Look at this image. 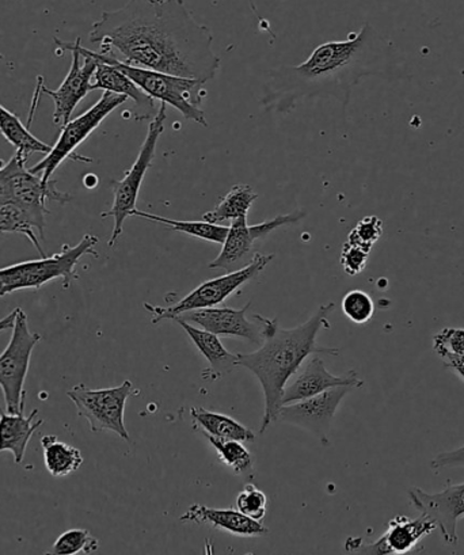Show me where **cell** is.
Returning a JSON list of instances; mask_svg holds the SVG:
<instances>
[{
  "label": "cell",
  "mask_w": 464,
  "mask_h": 555,
  "mask_svg": "<svg viewBox=\"0 0 464 555\" xmlns=\"http://www.w3.org/2000/svg\"><path fill=\"white\" fill-rule=\"evenodd\" d=\"M99 539L91 535L88 530L82 528H73L63 532L61 537L53 543L51 552L48 554L56 555H74V554H91L99 550Z\"/></svg>",
  "instance_id": "f1b7e54d"
},
{
  "label": "cell",
  "mask_w": 464,
  "mask_h": 555,
  "mask_svg": "<svg viewBox=\"0 0 464 555\" xmlns=\"http://www.w3.org/2000/svg\"><path fill=\"white\" fill-rule=\"evenodd\" d=\"M274 255H261L256 253L253 260L240 271L230 272L224 276L208 280L189 293L185 298L177 301L169 307L154 306L144 304V309L153 315V325H158L162 321L172 320L185 314L188 311L209 309L224 304L227 298L244 287L245 284L256 279L269 263L273 261Z\"/></svg>",
  "instance_id": "ba28073f"
},
{
  "label": "cell",
  "mask_w": 464,
  "mask_h": 555,
  "mask_svg": "<svg viewBox=\"0 0 464 555\" xmlns=\"http://www.w3.org/2000/svg\"><path fill=\"white\" fill-rule=\"evenodd\" d=\"M257 197L258 195L252 186L240 183V185L231 188V191L221 198L212 211L204 214L203 220L209 223L223 224L247 218Z\"/></svg>",
  "instance_id": "cb8c5ba5"
},
{
  "label": "cell",
  "mask_w": 464,
  "mask_h": 555,
  "mask_svg": "<svg viewBox=\"0 0 464 555\" xmlns=\"http://www.w3.org/2000/svg\"><path fill=\"white\" fill-rule=\"evenodd\" d=\"M46 220L36 217L29 209L21 207L15 203L0 204V235L2 234H23L28 238L40 253L41 257H47L42 249L39 235L44 238Z\"/></svg>",
  "instance_id": "7402d4cb"
},
{
  "label": "cell",
  "mask_w": 464,
  "mask_h": 555,
  "mask_svg": "<svg viewBox=\"0 0 464 555\" xmlns=\"http://www.w3.org/2000/svg\"><path fill=\"white\" fill-rule=\"evenodd\" d=\"M3 57H4L3 55H0V62H2V61H3Z\"/></svg>",
  "instance_id": "74e56055"
},
{
  "label": "cell",
  "mask_w": 464,
  "mask_h": 555,
  "mask_svg": "<svg viewBox=\"0 0 464 555\" xmlns=\"http://www.w3.org/2000/svg\"><path fill=\"white\" fill-rule=\"evenodd\" d=\"M435 472L444 470V468H464V446L461 449L441 452L430 463Z\"/></svg>",
  "instance_id": "e575fe53"
},
{
  "label": "cell",
  "mask_w": 464,
  "mask_h": 555,
  "mask_svg": "<svg viewBox=\"0 0 464 555\" xmlns=\"http://www.w3.org/2000/svg\"><path fill=\"white\" fill-rule=\"evenodd\" d=\"M99 241V236L86 234L78 245H64L56 255L0 268V299L15 291L40 289L56 279L63 280L64 289L72 287L74 280L78 279L80 258L88 255L99 257L94 249Z\"/></svg>",
  "instance_id": "277c9868"
},
{
  "label": "cell",
  "mask_w": 464,
  "mask_h": 555,
  "mask_svg": "<svg viewBox=\"0 0 464 555\" xmlns=\"http://www.w3.org/2000/svg\"><path fill=\"white\" fill-rule=\"evenodd\" d=\"M299 370L293 384L284 387L282 406L307 400L334 387L352 386L355 389H360L364 386V382L359 379L355 370H350L343 376L328 373L320 353L311 354L310 359L307 358Z\"/></svg>",
  "instance_id": "e0dca14e"
},
{
  "label": "cell",
  "mask_w": 464,
  "mask_h": 555,
  "mask_svg": "<svg viewBox=\"0 0 464 555\" xmlns=\"http://www.w3.org/2000/svg\"><path fill=\"white\" fill-rule=\"evenodd\" d=\"M267 506L268 498L256 485L247 483L236 498V509L250 519L261 521L267 516Z\"/></svg>",
  "instance_id": "1f68e13d"
},
{
  "label": "cell",
  "mask_w": 464,
  "mask_h": 555,
  "mask_svg": "<svg viewBox=\"0 0 464 555\" xmlns=\"http://www.w3.org/2000/svg\"><path fill=\"white\" fill-rule=\"evenodd\" d=\"M133 391L132 382L124 380V384L111 389L93 390L86 385H77L67 391V397L77 406L79 416L88 420L91 433H113L129 441L131 438L124 423V414Z\"/></svg>",
  "instance_id": "30bf717a"
},
{
  "label": "cell",
  "mask_w": 464,
  "mask_h": 555,
  "mask_svg": "<svg viewBox=\"0 0 464 555\" xmlns=\"http://www.w3.org/2000/svg\"><path fill=\"white\" fill-rule=\"evenodd\" d=\"M55 44L59 50L72 52V67H69L67 77L64 78L56 90L48 89L44 80H42L44 78L41 77H39V85L41 93L50 95L53 104H55V112H53L52 117L53 124L63 128L72 120L73 113L77 109L80 101L86 99L90 91H93L91 80L94 78L99 61L91 55L88 48L82 47L80 37L75 42L55 39Z\"/></svg>",
  "instance_id": "8fae6325"
},
{
  "label": "cell",
  "mask_w": 464,
  "mask_h": 555,
  "mask_svg": "<svg viewBox=\"0 0 464 555\" xmlns=\"http://www.w3.org/2000/svg\"><path fill=\"white\" fill-rule=\"evenodd\" d=\"M408 494L413 508L435 521L447 544L453 546L459 542L457 525L464 517V482L448 485L437 493L410 488Z\"/></svg>",
  "instance_id": "2e32d148"
},
{
  "label": "cell",
  "mask_w": 464,
  "mask_h": 555,
  "mask_svg": "<svg viewBox=\"0 0 464 555\" xmlns=\"http://www.w3.org/2000/svg\"><path fill=\"white\" fill-rule=\"evenodd\" d=\"M250 306L249 301L241 310L230 309V307H209V309L188 311L176 320L196 323L219 337L247 339L261 347L278 331V320H268L258 314L253 318L247 317Z\"/></svg>",
  "instance_id": "7c38bea8"
},
{
  "label": "cell",
  "mask_w": 464,
  "mask_h": 555,
  "mask_svg": "<svg viewBox=\"0 0 464 555\" xmlns=\"http://www.w3.org/2000/svg\"><path fill=\"white\" fill-rule=\"evenodd\" d=\"M191 416L194 424L203 430L204 436H212L216 439L239 440L242 443L256 438L255 434L244 424L225 416V414L205 411L203 408H192Z\"/></svg>",
  "instance_id": "603a6c76"
},
{
  "label": "cell",
  "mask_w": 464,
  "mask_h": 555,
  "mask_svg": "<svg viewBox=\"0 0 464 555\" xmlns=\"http://www.w3.org/2000/svg\"><path fill=\"white\" fill-rule=\"evenodd\" d=\"M91 55L120 69L151 99L160 101V104L176 107L186 120L208 127L202 107L205 96L203 80L176 77V75L153 72V69L128 66V64L117 61L113 56L102 55L100 52L91 51Z\"/></svg>",
  "instance_id": "5b68a950"
},
{
  "label": "cell",
  "mask_w": 464,
  "mask_h": 555,
  "mask_svg": "<svg viewBox=\"0 0 464 555\" xmlns=\"http://www.w3.org/2000/svg\"><path fill=\"white\" fill-rule=\"evenodd\" d=\"M127 100V96L104 91V94H102L95 105L91 106L82 115L72 118L66 126L61 128V134H59L56 143L52 145L50 153L39 164L30 167L29 170L34 175L41 176L44 183H50L53 180V175H55L59 166L64 160L93 162V159L78 155L75 151L85 140L89 139L90 134L101 126L107 116L112 115L117 107L126 104Z\"/></svg>",
  "instance_id": "8992f818"
},
{
  "label": "cell",
  "mask_w": 464,
  "mask_h": 555,
  "mask_svg": "<svg viewBox=\"0 0 464 555\" xmlns=\"http://www.w3.org/2000/svg\"><path fill=\"white\" fill-rule=\"evenodd\" d=\"M355 390L352 386H339L307 400L280 408L278 422L295 425L314 435L323 446H328V433L334 416L345 397Z\"/></svg>",
  "instance_id": "5bb4252c"
},
{
  "label": "cell",
  "mask_w": 464,
  "mask_h": 555,
  "mask_svg": "<svg viewBox=\"0 0 464 555\" xmlns=\"http://www.w3.org/2000/svg\"><path fill=\"white\" fill-rule=\"evenodd\" d=\"M93 80V90L111 91V93L131 99L133 101L132 115L137 121L151 120L158 112L155 107V100L145 94L132 79H129L126 74L112 64L99 61Z\"/></svg>",
  "instance_id": "ac0fdd59"
},
{
  "label": "cell",
  "mask_w": 464,
  "mask_h": 555,
  "mask_svg": "<svg viewBox=\"0 0 464 555\" xmlns=\"http://www.w3.org/2000/svg\"><path fill=\"white\" fill-rule=\"evenodd\" d=\"M176 322L186 332L189 338L196 345L199 353L207 359L209 363V375H205V379L216 380L220 378V376L232 373V371L239 366V358L224 348L219 336L205 331V328L192 326V323L182 320H176Z\"/></svg>",
  "instance_id": "44dd1931"
},
{
  "label": "cell",
  "mask_w": 464,
  "mask_h": 555,
  "mask_svg": "<svg viewBox=\"0 0 464 555\" xmlns=\"http://www.w3.org/2000/svg\"><path fill=\"white\" fill-rule=\"evenodd\" d=\"M133 217L143 218L145 220H150V222L165 224L167 228L178 231V233L212 242V244L223 245L227 234H229V228H227V225L209 223L205 222V220H193V222H188V220H172L159 217V215L139 211V209H134Z\"/></svg>",
  "instance_id": "4316f807"
},
{
  "label": "cell",
  "mask_w": 464,
  "mask_h": 555,
  "mask_svg": "<svg viewBox=\"0 0 464 555\" xmlns=\"http://www.w3.org/2000/svg\"><path fill=\"white\" fill-rule=\"evenodd\" d=\"M209 443L214 446L218 452L219 460L229 466L236 474H245L250 472L255 461L250 451L246 449L244 443L239 440L216 439L212 436H205Z\"/></svg>",
  "instance_id": "83f0119b"
},
{
  "label": "cell",
  "mask_w": 464,
  "mask_h": 555,
  "mask_svg": "<svg viewBox=\"0 0 464 555\" xmlns=\"http://www.w3.org/2000/svg\"><path fill=\"white\" fill-rule=\"evenodd\" d=\"M41 447L44 451V465L53 477H68L83 465L82 452L73 446L63 443L56 436H42Z\"/></svg>",
  "instance_id": "484cf974"
},
{
  "label": "cell",
  "mask_w": 464,
  "mask_h": 555,
  "mask_svg": "<svg viewBox=\"0 0 464 555\" xmlns=\"http://www.w3.org/2000/svg\"><path fill=\"white\" fill-rule=\"evenodd\" d=\"M0 134L13 145L15 151L24 154L26 158L35 153L47 155L52 145L41 142L31 133L29 126H25L17 115L0 104Z\"/></svg>",
  "instance_id": "d4e9b609"
},
{
  "label": "cell",
  "mask_w": 464,
  "mask_h": 555,
  "mask_svg": "<svg viewBox=\"0 0 464 555\" xmlns=\"http://www.w3.org/2000/svg\"><path fill=\"white\" fill-rule=\"evenodd\" d=\"M439 358L448 370H451L464 382V356L441 354Z\"/></svg>",
  "instance_id": "d590c367"
},
{
  "label": "cell",
  "mask_w": 464,
  "mask_h": 555,
  "mask_svg": "<svg viewBox=\"0 0 464 555\" xmlns=\"http://www.w3.org/2000/svg\"><path fill=\"white\" fill-rule=\"evenodd\" d=\"M334 309V304L322 305L304 325L294 328L278 327L273 336L256 352L236 354L239 365L252 371L260 380L266 397L260 435L266 434L278 422L284 387L298 373L307 358L314 353L339 354L338 348H325L317 344L318 333L322 328L331 327L327 318Z\"/></svg>",
  "instance_id": "3957f363"
},
{
  "label": "cell",
  "mask_w": 464,
  "mask_h": 555,
  "mask_svg": "<svg viewBox=\"0 0 464 555\" xmlns=\"http://www.w3.org/2000/svg\"><path fill=\"white\" fill-rule=\"evenodd\" d=\"M166 118L167 107L165 104H160L153 121L150 122L147 134H145L138 158L133 162L131 169L126 172L123 180L112 182V208L101 215L102 218L111 217L115 220L109 240L111 247L117 244L124 231V223L129 217H133L134 209H138L140 188H142L145 172L149 171L155 159L156 144L165 131Z\"/></svg>",
  "instance_id": "52a82bcc"
},
{
  "label": "cell",
  "mask_w": 464,
  "mask_h": 555,
  "mask_svg": "<svg viewBox=\"0 0 464 555\" xmlns=\"http://www.w3.org/2000/svg\"><path fill=\"white\" fill-rule=\"evenodd\" d=\"M90 42L128 66L176 77L212 80L220 68L214 35L198 24L183 0H129L104 12L93 24Z\"/></svg>",
  "instance_id": "6da1fadb"
},
{
  "label": "cell",
  "mask_w": 464,
  "mask_h": 555,
  "mask_svg": "<svg viewBox=\"0 0 464 555\" xmlns=\"http://www.w3.org/2000/svg\"><path fill=\"white\" fill-rule=\"evenodd\" d=\"M182 522L193 525H208L216 530H223L244 538L267 535L268 528L261 521L250 519L239 509H216L205 505H192L185 515L181 516Z\"/></svg>",
  "instance_id": "d6986e66"
},
{
  "label": "cell",
  "mask_w": 464,
  "mask_h": 555,
  "mask_svg": "<svg viewBox=\"0 0 464 555\" xmlns=\"http://www.w3.org/2000/svg\"><path fill=\"white\" fill-rule=\"evenodd\" d=\"M341 307L344 314L356 325H364V323L372 320L375 312L374 300L361 289L349 291L344 296Z\"/></svg>",
  "instance_id": "f546056e"
},
{
  "label": "cell",
  "mask_w": 464,
  "mask_h": 555,
  "mask_svg": "<svg viewBox=\"0 0 464 555\" xmlns=\"http://www.w3.org/2000/svg\"><path fill=\"white\" fill-rule=\"evenodd\" d=\"M434 350L437 356H464V328L444 327L434 337Z\"/></svg>",
  "instance_id": "d6a6232c"
},
{
  "label": "cell",
  "mask_w": 464,
  "mask_h": 555,
  "mask_svg": "<svg viewBox=\"0 0 464 555\" xmlns=\"http://www.w3.org/2000/svg\"><path fill=\"white\" fill-rule=\"evenodd\" d=\"M369 258L370 251L347 242V244L343 246L339 261H341L345 273L349 274V276H358V274L364 271Z\"/></svg>",
  "instance_id": "836d02e7"
},
{
  "label": "cell",
  "mask_w": 464,
  "mask_h": 555,
  "mask_svg": "<svg viewBox=\"0 0 464 555\" xmlns=\"http://www.w3.org/2000/svg\"><path fill=\"white\" fill-rule=\"evenodd\" d=\"M18 307L17 309H14L12 312H10L9 315L2 318L0 320V333L10 331V328H13L15 318H17Z\"/></svg>",
  "instance_id": "8d00e7d4"
},
{
  "label": "cell",
  "mask_w": 464,
  "mask_h": 555,
  "mask_svg": "<svg viewBox=\"0 0 464 555\" xmlns=\"http://www.w3.org/2000/svg\"><path fill=\"white\" fill-rule=\"evenodd\" d=\"M12 339L0 354V389L9 413H20L25 408L24 390L26 376L29 373L31 353L41 341L39 333H31L28 315L18 307L12 328Z\"/></svg>",
  "instance_id": "9c48e42d"
},
{
  "label": "cell",
  "mask_w": 464,
  "mask_h": 555,
  "mask_svg": "<svg viewBox=\"0 0 464 555\" xmlns=\"http://www.w3.org/2000/svg\"><path fill=\"white\" fill-rule=\"evenodd\" d=\"M382 219L371 215V217H365L356 224V228L348 235V242L371 253L372 247L382 238Z\"/></svg>",
  "instance_id": "4dcf8cb0"
},
{
  "label": "cell",
  "mask_w": 464,
  "mask_h": 555,
  "mask_svg": "<svg viewBox=\"0 0 464 555\" xmlns=\"http://www.w3.org/2000/svg\"><path fill=\"white\" fill-rule=\"evenodd\" d=\"M392 46L365 24L347 40L317 47L299 66H285L274 73L263 102L280 112L289 111L296 100L334 96L344 106L361 78L381 75L388 66Z\"/></svg>",
  "instance_id": "7a4b0ae2"
},
{
  "label": "cell",
  "mask_w": 464,
  "mask_h": 555,
  "mask_svg": "<svg viewBox=\"0 0 464 555\" xmlns=\"http://www.w3.org/2000/svg\"><path fill=\"white\" fill-rule=\"evenodd\" d=\"M436 528L435 521L423 514L415 519L397 516L388 521L387 531L376 542L364 543L361 538H349L345 550L356 554H408Z\"/></svg>",
  "instance_id": "9a60e30c"
},
{
  "label": "cell",
  "mask_w": 464,
  "mask_h": 555,
  "mask_svg": "<svg viewBox=\"0 0 464 555\" xmlns=\"http://www.w3.org/2000/svg\"><path fill=\"white\" fill-rule=\"evenodd\" d=\"M304 212L296 209L293 214L282 215L267 222L255 225L247 224V218H241L232 222L229 234L221 247L220 255L209 263L210 269H223L227 273L240 271L253 260V247L257 241L266 238L274 230L300 222Z\"/></svg>",
  "instance_id": "4fadbf2b"
},
{
  "label": "cell",
  "mask_w": 464,
  "mask_h": 555,
  "mask_svg": "<svg viewBox=\"0 0 464 555\" xmlns=\"http://www.w3.org/2000/svg\"><path fill=\"white\" fill-rule=\"evenodd\" d=\"M24 413L25 408L20 413H9L0 406V452H12L15 465L24 462L30 439L44 424V420H37L39 409H35L29 416Z\"/></svg>",
  "instance_id": "ffe728a7"
}]
</instances>
